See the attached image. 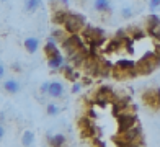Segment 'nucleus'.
Returning a JSON list of instances; mask_svg holds the SVG:
<instances>
[{"mask_svg":"<svg viewBox=\"0 0 160 147\" xmlns=\"http://www.w3.org/2000/svg\"><path fill=\"white\" fill-rule=\"evenodd\" d=\"M141 128L139 126H134V128H129L126 131H119L118 134L113 137L114 144L118 147H128V145H134V144H139L141 142Z\"/></svg>","mask_w":160,"mask_h":147,"instance_id":"nucleus-1","label":"nucleus"},{"mask_svg":"<svg viewBox=\"0 0 160 147\" xmlns=\"http://www.w3.org/2000/svg\"><path fill=\"white\" fill-rule=\"evenodd\" d=\"M158 65H160L158 56L154 51H150V53H145L139 61L136 62V72H137V75H149V74L154 72Z\"/></svg>","mask_w":160,"mask_h":147,"instance_id":"nucleus-2","label":"nucleus"},{"mask_svg":"<svg viewBox=\"0 0 160 147\" xmlns=\"http://www.w3.org/2000/svg\"><path fill=\"white\" fill-rule=\"evenodd\" d=\"M111 75L114 79H118V80H124V79L136 77L137 75V72H136V62L132 61V59H119V61L114 64Z\"/></svg>","mask_w":160,"mask_h":147,"instance_id":"nucleus-3","label":"nucleus"},{"mask_svg":"<svg viewBox=\"0 0 160 147\" xmlns=\"http://www.w3.org/2000/svg\"><path fill=\"white\" fill-rule=\"evenodd\" d=\"M85 26H87V18L80 13H69V18L64 23V29L69 34H78Z\"/></svg>","mask_w":160,"mask_h":147,"instance_id":"nucleus-4","label":"nucleus"},{"mask_svg":"<svg viewBox=\"0 0 160 147\" xmlns=\"http://www.w3.org/2000/svg\"><path fill=\"white\" fill-rule=\"evenodd\" d=\"M61 46L65 53H67V57H69L74 53H77V51H80L82 48H85V44H83V39L80 38L78 34H69V36H65V39L61 43Z\"/></svg>","mask_w":160,"mask_h":147,"instance_id":"nucleus-5","label":"nucleus"},{"mask_svg":"<svg viewBox=\"0 0 160 147\" xmlns=\"http://www.w3.org/2000/svg\"><path fill=\"white\" fill-rule=\"evenodd\" d=\"M118 118V129L119 131H126L129 128H134L137 126V116L134 113H129V111H124L116 116Z\"/></svg>","mask_w":160,"mask_h":147,"instance_id":"nucleus-6","label":"nucleus"},{"mask_svg":"<svg viewBox=\"0 0 160 147\" xmlns=\"http://www.w3.org/2000/svg\"><path fill=\"white\" fill-rule=\"evenodd\" d=\"M82 31H83V39L87 43H90V41H105V29H101V28L87 25Z\"/></svg>","mask_w":160,"mask_h":147,"instance_id":"nucleus-7","label":"nucleus"},{"mask_svg":"<svg viewBox=\"0 0 160 147\" xmlns=\"http://www.w3.org/2000/svg\"><path fill=\"white\" fill-rule=\"evenodd\" d=\"M78 128H80V134L85 139H90V137L97 136V126L92 123V119H88V118H80Z\"/></svg>","mask_w":160,"mask_h":147,"instance_id":"nucleus-8","label":"nucleus"},{"mask_svg":"<svg viewBox=\"0 0 160 147\" xmlns=\"http://www.w3.org/2000/svg\"><path fill=\"white\" fill-rule=\"evenodd\" d=\"M142 101L152 109H158L160 108V98L157 95V90H145L142 93Z\"/></svg>","mask_w":160,"mask_h":147,"instance_id":"nucleus-9","label":"nucleus"},{"mask_svg":"<svg viewBox=\"0 0 160 147\" xmlns=\"http://www.w3.org/2000/svg\"><path fill=\"white\" fill-rule=\"evenodd\" d=\"M121 49H122V39L116 38V36L113 39L105 43V53L106 54H114V53H118V51H121Z\"/></svg>","mask_w":160,"mask_h":147,"instance_id":"nucleus-10","label":"nucleus"},{"mask_svg":"<svg viewBox=\"0 0 160 147\" xmlns=\"http://www.w3.org/2000/svg\"><path fill=\"white\" fill-rule=\"evenodd\" d=\"M48 65H49V69L51 70H64V65H65V59L59 54V56H56V57H51L48 59Z\"/></svg>","mask_w":160,"mask_h":147,"instance_id":"nucleus-11","label":"nucleus"},{"mask_svg":"<svg viewBox=\"0 0 160 147\" xmlns=\"http://www.w3.org/2000/svg\"><path fill=\"white\" fill-rule=\"evenodd\" d=\"M48 95L51 98H61L64 95V85L61 82H57V80H56V82H51Z\"/></svg>","mask_w":160,"mask_h":147,"instance_id":"nucleus-12","label":"nucleus"},{"mask_svg":"<svg viewBox=\"0 0 160 147\" xmlns=\"http://www.w3.org/2000/svg\"><path fill=\"white\" fill-rule=\"evenodd\" d=\"M61 53H59V48H57V44L54 43V41H48L46 44H44V56L48 57V59H51V57H56V56H59Z\"/></svg>","mask_w":160,"mask_h":147,"instance_id":"nucleus-13","label":"nucleus"},{"mask_svg":"<svg viewBox=\"0 0 160 147\" xmlns=\"http://www.w3.org/2000/svg\"><path fill=\"white\" fill-rule=\"evenodd\" d=\"M69 18V12L67 10H56L52 13V23L56 25H64Z\"/></svg>","mask_w":160,"mask_h":147,"instance_id":"nucleus-14","label":"nucleus"},{"mask_svg":"<svg viewBox=\"0 0 160 147\" xmlns=\"http://www.w3.org/2000/svg\"><path fill=\"white\" fill-rule=\"evenodd\" d=\"M23 46H25V49L30 54H34L36 51H38V48H39V39L38 38H26L25 43H23Z\"/></svg>","mask_w":160,"mask_h":147,"instance_id":"nucleus-15","label":"nucleus"},{"mask_svg":"<svg viewBox=\"0 0 160 147\" xmlns=\"http://www.w3.org/2000/svg\"><path fill=\"white\" fill-rule=\"evenodd\" d=\"M3 88H5V92H8L12 95H15L20 92V84L17 82V80H13V79H8V80H5V84H3Z\"/></svg>","mask_w":160,"mask_h":147,"instance_id":"nucleus-16","label":"nucleus"},{"mask_svg":"<svg viewBox=\"0 0 160 147\" xmlns=\"http://www.w3.org/2000/svg\"><path fill=\"white\" fill-rule=\"evenodd\" d=\"M64 75H65L67 80H70V82H75V80L80 77V74L74 69V65H67V64H65L64 65Z\"/></svg>","mask_w":160,"mask_h":147,"instance_id":"nucleus-17","label":"nucleus"},{"mask_svg":"<svg viewBox=\"0 0 160 147\" xmlns=\"http://www.w3.org/2000/svg\"><path fill=\"white\" fill-rule=\"evenodd\" d=\"M49 144L51 147H64L65 145V136L64 134H54V136H49Z\"/></svg>","mask_w":160,"mask_h":147,"instance_id":"nucleus-18","label":"nucleus"},{"mask_svg":"<svg viewBox=\"0 0 160 147\" xmlns=\"http://www.w3.org/2000/svg\"><path fill=\"white\" fill-rule=\"evenodd\" d=\"M95 10L97 12H111V2L110 0H95Z\"/></svg>","mask_w":160,"mask_h":147,"instance_id":"nucleus-19","label":"nucleus"},{"mask_svg":"<svg viewBox=\"0 0 160 147\" xmlns=\"http://www.w3.org/2000/svg\"><path fill=\"white\" fill-rule=\"evenodd\" d=\"M129 38H132V41H139V39H144L145 38V33L144 29H141V28H131L129 29Z\"/></svg>","mask_w":160,"mask_h":147,"instance_id":"nucleus-20","label":"nucleus"},{"mask_svg":"<svg viewBox=\"0 0 160 147\" xmlns=\"http://www.w3.org/2000/svg\"><path fill=\"white\" fill-rule=\"evenodd\" d=\"M42 5V0H25V8L26 12H36Z\"/></svg>","mask_w":160,"mask_h":147,"instance_id":"nucleus-21","label":"nucleus"},{"mask_svg":"<svg viewBox=\"0 0 160 147\" xmlns=\"http://www.w3.org/2000/svg\"><path fill=\"white\" fill-rule=\"evenodd\" d=\"M33 142H34L33 131H25L23 132V137H21V144H23L25 147H30V145H33Z\"/></svg>","mask_w":160,"mask_h":147,"instance_id":"nucleus-22","label":"nucleus"},{"mask_svg":"<svg viewBox=\"0 0 160 147\" xmlns=\"http://www.w3.org/2000/svg\"><path fill=\"white\" fill-rule=\"evenodd\" d=\"M160 23V17L157 13H150L147 18H145V25H147V29L149 28H154L155 25H158Z\"/></svg>","mask_w":160,"mask_h":147,"instance_id":"nucleus-23","label":"nucleus"},{"mask_svg":"<svg viewBox=\"0 0 160 147\" xmlns=\"http://www.w3.org/2000/svg\"><path fill=\"white\" fill-rule=\"evenodd\" d=\"M64 33H67V31H62V29H54L52 33H51V36H49V39L51 41H59V43H62L64 39H65V34Z\"/></svg>","mask_w":160,"mask_h":147,"instance_id":"nucleus-24","label":"nucleus"},{"mask_svg":"<svg viewBox=\"0 0 160 147\" xmlns=\"http://www.w3.org/2000/svg\"><path fill=\"white\" fill-rule=\"evenodd\" d=\"M147 34L150 36V38H154L155 41H160V23L155 25L154 28H149L147 29Z\"/></svg>","mask_w":160,"mask_h":147,"instance_id":"nucleus-25","label":"nucleus"},{"mask_svg":"<svg viewBox=\"0 0 160 147\" xmlns=\"http://www.w3.org/2000/svg\"><path fill=\"white\" fill-rule=\"evenodd\" d=\"M46 109H48V114H49V116H56L57 113H59V106L54 105V103H49Z\"/></svg>","mask_w":160,"mask_h":147,"instance_id":"nucleus-26","label":"nucleus"},{"mask_svg":"<svg viewBox=\"0 0 160 147\" xmlns=\"http://www.w3.org/2000/svg\"><path fill=\"white\" fill-rule=\"evenodd\" d=\"M121 15H122V18H124V20H129L131 17H132V10H131L129 7H122Z\"/></svg>","mask_w":160,"mask_h":147,"instance_id":"nucleus-27","label":"nucleus"},{"mask_svg":"<svg viewBox=\"0 0 160 147\" xmlns=\"http://www.w3.org/2000/svg\"><path fill=\"white\" fill-rule=\"evenodd\" d=\"M149 7H150L152 10L158 8V7H160V0H150V2H149Z\"/></svg>","mask_w":160,"mask_h":147,"instance_id":"nucleus-28","label":"nucleus"},{"mask_svg":"<svg viewBox=\"0 0 160 147\" xmlns=\"http://www.w3.org/2000/svg\"><path fill=\"white\" fill-rule=\"evenodd\" d=\"M49 85H51V82H44L41 85V93H48L49 92Z\"/></svg>","mask_w":160,"mask_h":147,"instance_id":"nucleus-29","label":"nucleus"},{"mask_svg":"<svg viewBox=\"0 0 160 147\" xmlns=\"http://www.w3.org/2000/svg\"><path fill=\"white\" fill-rule=\"evenodd\" d=\"M80 90H82V85H80V84H74V87H72V92H74V93H78Z\"/></svg>","mask_w":160,"mask_h":147,"instance_id":"nucleus-30","label":"nucleus"},{"mask_svg":"<svg viewBox=\"0 0 160 147\" xmlns=\"http://www.w3.org/2000/svg\"><path fill=\"white\" fill-rule=\"evenodd\" d=\"M154 53L158 56V59H160V43H157L155 44V48H154Z\"/></svg>","mask_w":160,"mask_h":147,"instance_id":"nucleus-31","label":"nucleus"},{"mask_svg":"<svg viewBox=\"0 0 160 147\" xmlns=\"http://www.w3.org/2000/svg\"><path fill=\"white\" fill-rule=\"evenodd\" d=\"M3 75H5V65L0 62V79H3Z\"/></svg>","mask_w":160,"mask_h":147,"instance_id":"nucleus-32","label":"nucleus"},{"mask_svg":"<svg viewBox=\"0 0 160 147\" xmlns=\"http://www.w3.org/2000/svg\"><path fill=\"white\" fill-rule=\"evenodd\" d=\"M57 3H62L64 7H69V0H57Z\"/></svg>","mask_w":160,"mask_h":147,"instance_id":"nucleus-33","label":"nucleus"},{"mask_svg":"<svg viewBox=\"0 0 160 147\" xmlns=\"http://www.w3.org/2000/svg\"><path fill=\"white\" fill-rule=\"evenodd\" d=\"M3 136H5V128L2 126V124H0V139H2Z\"/></svg>","mask_w":160,"mask_h":147,"instance_id":"nucleus-34","label":"nucleus"},{"mask_svg":"<svg viewBox=\"0 0 160 147\" xmlns=\"http://www.w3.org/2000/svg\"><path fill=\"white\" fill-rule=\"evenodd\" d=\"M90 116H92V118H95V116H97V113H95V109H90Z\"/></svg>","mask_w":160,"mask_h":147,"instance_id":"nucleus-35","label":"nucleus"},{"mask_svg":"<svg viewBox=\"0 0 160 147\" xmlns=\"http://www.w3.org/2000/svg\"><path fill=\"white\" fill-rule=\"evenodd\" d=\"M155 90H157V95H158V98H160V87H158V88H155Z\"/></svg>","mask_w":160,"mask_h":147,"instance_id":"nucleus-36","label":"nucleus"},{"mask_svg":"<svg viewBox=\"0 0 160 147\" xmlns=\"http://www.w3.org/2000/svg\"><path fill=\"white\" fill-rule=\"evenodd\" d=\"M2 2H5V0H2Z\"/></svg>","mask_w":160,"mask_h":147,"instance_id":"nucleus-37","label":"nucleus"}]
</instances>
